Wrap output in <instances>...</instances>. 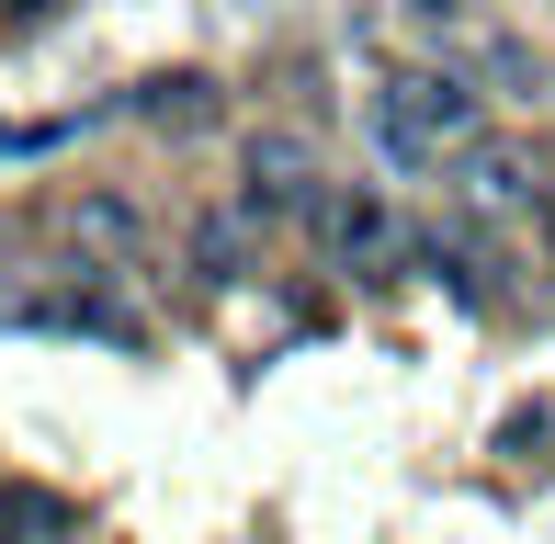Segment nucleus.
Returning <instances> with one entry per match:
<instances>
[{
	"mask_svg": "<svg viewBox=\"0 0 555 544\" xmlns=\"http://www.w3.org/2000/svg\"><path fill=\"white\" fill-rule=\"evenodd\" d=\"M238 205L261 216V228H284V216H318L330 193H318V147L307 137H249V170H238Z\"/></svg>",
	"mask_w": 555,
	"mask_h": 544,
	"instance_id": "3",
	"label": "nucleus"
},
{
	"mask_svg": "<svg viewBox=\"0 0 555 544\" xmlns=\"http://www.w3.org/2000/svg\"><path fill=\"white\" fill-rule=\"evenodd\" d=\"M363 126H374V147H386L397 170H442L453 147L476 137V80L465 68H397L363 103Z\"/></svg>",
	"mask_w": 555,
	"mask_h": 544,
	"instance_id": "1",
	"label": "nucleus"
},
{
	"mask_svg": "<svg viewBox=\"0 0 555 544\" xmlns=\"http://www.w3.org/2000/svg\"><path fill=\"white\" fill-rule=\"evenodd\" d=\"M125 114H137V126H170V137H205L216 114H227V91L205 80V68H159V80H137Z\"/></svg>",
	"mask_w": 555,
	"mask_h": 544,
	"instance_id": "5",
	"label": "nucleus"
},
{
	"mask_svg": "<svg viewBox=\"0 0 555 544\" xmlns=\"http://www.w3.org/2000/svg\"><path fill=\"white\" fill-rule=\"evenodd\" d=\"M499 454H511V465H544L555 454V409H511V419H499Z\"/></svg>",
	"mask_w": 555,
	"mask_h": 544,
	"instance_id": "10",
	"label": "nucleus"
},
{
	"mask_svg": "<svg viewBox=\"0 0 555 544\" xmlns=\"http://www.w3.org/2000/svg\"><path fill=\"white\" fill-rule=\"evenodd\" d=\"M12 12H46V0H12Z\"/></svg>",
	"mask_w": 555,
	"mask_h": 544,
	"instance_id": "11",
	"label": "nucleus"
},
{
	"mask_svg": "<svg viewBox=\"0 0 555 544\" xmlns=\"http://www.w3.org/2000/svg\"><path fill=\"white\" fill-rule=\"evenodd\" d=\"M420 261H431L442 284H453V307H476V318L499 307V284H488V250H476L465 228H420Z\"/></svg>",
	"mask_w": 555,
	"mask_h": 544,
	"instance_id": "8",
	"label": "nucleus"
},
{
	"mask_svg": "<svg viewBox=\"0 0 555 544\" xmlns=\"http://www.w3.org/2000/svg\"><path fill=\"white\" fill-rule=\"evenodd\" d=\"M453 193H465V216H533V182H521V159L499 137H465V147H453Z\"/></svg>",
	"mask_w": 555,
	"mask_h": 544,
	"instance_id": "4",
	"label": "nucleus"
},
{
	"mask_svg": "<svg viewBox=\"0 0 555 544\" xmlns=\"http://www.w3.org/2000/svg\"><path fill=\"white\" fill-rule=\"evenodd\" d=\"M0 544H80V500L35 477H0Z\"/></svg>",
	"mask_w": 555,
	"mask_h": 544,
	"instance_id": "6",
	"label": "nucleus"
},
{
	"mask_svg": "<svg viewBox=\"0 0 555 544\" xmlns=\"http://www.w3.org/2000/svg\"><path fill=\"white\" fill-rule=\"evenodd\" d=\"M249 228H261V216H216V228H193V261H205V284H238V261H249Z\"/></svg>",
	"mask_w": 555,
	"mask_h": 544,
	"instance_id": "9",
	"label": "nucleus"
},
{
	"mask_svg": "<svg viewBox=\"0 0 555 544\" xmlns=\"http://www.w3.org/2000/svg\"><path fill=\"white\" fill-rule=\"evenodd\" d=\"M318 228H330V250H340L351 272H374V261H397V216L374 205V193H330V205H318Z\"/></svg>",
	"mask_w": 555,
	"mask_h": 544,
	"instance_id": "7",
	"label": "nucleus"
},
{
	"mask_svg": "<svg viewBox=\"0 0 555 544\" xmlns=\"http://www.w3.org/2000/svg\"><path fill=\"white\" fill-rule=\"evenodd\" d=\"M0 329H57V340H114L137 352V307L103 284V272H35V284L0 295Z\"/></svg>",
	"mask_w": 555,
	"mask_h": 544,
	"instance_id": "2",
	"label": "nucleus"
}]
</instances>
